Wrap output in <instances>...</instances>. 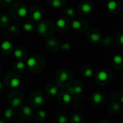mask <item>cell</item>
<instances>
[{"mask_svg":"<svg viewBox=\"0 0 123 123\" xmlns=\"http://www.w3.org/2000/svg\"><path fill=\"white\" fill-rule=\"evenodd\" d=\"M83 91V88L81 86H76L74 89V92L76 94H81Z\"/></svg>","mask_w":123,"mask_h":123,"instance_id":"24","label":"cell"},{"mask_svg":"<svg viewBox=\"0 0 123 123\" xmlns=\"http://www.w3.org/2000/svg\"><path fill=\"white\" fill-rule=\"evenodd\" d=\"M27 64L29 67H32L34 66L35 64H36V60L35 58L33 57H31L27 61Z\"/></svg>","mask_w":123,"mask_h":123,"instance_id":"11","label":"cell"},{"mask_svg":"<svg viewBox=\"0 0 123 123\" xmlns=\"http://www.w3.org/2000/svg\"><path fill=\"white\" fill-rule=\"evenodd\" d=\"M113 62L116 64H120L123 62V57L121 55H115L113 57Z\"/></svg>","mask_w":123,"mask_h":123,"instance_id":"9","label":"cell"},{"mask_svg":"<svg viewBox=\"0 0 123 123\" xmlns=\"http://www.w3.org/2000/svg\"><path fill=\"white\" fill-rule=\"evenodd\" d=\"M38 114H39V116H40V117H43V118L45 117V116H46V113H45V111H43V110L39 111V112H38Z\"/></svg>","mask_w":123,"mask_h":123,"instance_id":"33","label":"cell"},{"mask_svg":"<svg viewBox=\"0 0 123 123\" xmlns=\"http://www.w3.org/2000/svg\"><path fill=\"white\" fill-rule=\"evenodd\" d=\"M51 4L54 7H59L61 6V1L60 0H54L51 2Z\"/></svg>","mask_w":123,"mask_h":123,"instance_id":"23","label":"cell"},{"mask_svg":"<svg viewBox=\"0 0 123 123\" xmlns=\"http://www.w3.org/2000/svg\"><path fill=\"white\" fill-rule=\"evenodd\" d=\"M81 118L79 115H74L73 117V120L75 123H79L81 121Z\"/></svg>","mask_w":123,"mask_h":123,"instance_id":"27","label":"cell"},{"mask_svg":"<svg viewBox=\"0 0 123 123\" xmlns=\"http://www.w3.org/2000/svg\"><path fill=\"white\" fill-rule=\"evenodd\" d=\"M56 25H57V26H58V27L62 28V27H63L66 25V21H65V19H59L57 20Z\"/></svg>","mask_w":123,"mask_h":123,"instance_id":"14","label":"cell"},{"mask_svg":"<svg viewBox=\"0 0 123 123\" xmlns=\"http://www.w3.org/2000/svg\"><path fill=\"white\" fill-rule=\"evenodd\" d=\"M14 55H15L16 58H21L22 56V52L19 49H17L14 51Z\"/></svg>","mask_w":123,"mask_h":123,"instance_id":"25","label":"cell"},{"mask_svg":"<svg viewBox=\"0 0 123 123\" xmlns=\"http://www.w3.org/2000/svg\"><path fill=\"white\" fill-rule=\"evenodd\" d=\"M107 9L110 11H114L117 6V2L115 1H110L107 3Z\"/></svg>","mask_w":123,"mask_h":123,"instance_id":"6","label":"cell"},{"mask_svg":"<svg viewBox=\"0 0 123 123\" xmlns=\"http://www.w3.org/2000/svg\"><path fill=\"white\" fill-rule=\"evenodd\" d=\"M16 30H17V27H16V26L12 25V26L10 27V31H11V32H14Z\"/></svg>","mask_w":123,"mask_h":123,"instance_id":"36","label":"cell"},{"mask_svg":"<svg viewBox=\"0 0 123 123\" xmlns=\"http://www.w3.org/2000/svg\"><path fill=\"white\" fill-rule=\"evenodd\" d=\"M0 123H4V122L2 120H0Z\"/></svg>","mask_w":123,"mask_h":123,"instance_id":"41","label":"cell"},{"mask_svg":"<svg viewBox=\"0 0 123 123\" xmlns=\"http://www.w3.org/2000/svg\"><path fill=\"white\" fill-rule=\"evenodd\" d=\"M42 17V13L40 11H35L33 13V19L36 21H38L39 19H40Z\"/></svg>","mask_w":123,"mask_h":123,"instance_id":"13","label":"cell"},{"mask_svg":"<svg viewBox=\"0 0 123 123\" xmlns=\"http://www.w3.org/2000/svg\"><path fill=\"white\" fill-rule=\"evenodd\" d=\"M17 13L19 17H25L27 14V9L25 6H22L18 9Z\"/></svg>","mask_w":123,"mask_h":123,"instance_id":"7","label":"cell"},{"mask_svg":"<svg viewBox=\"0 0 123 123\" xmlns=\"http://www.w3.org/2000/svg\"><path fill=\"white\" fill-rule=\"evenodd\" d=\"M70 48H71V45L68 43H66L62 45V48L64 50H68V49H70Z\"/></svg>","mask_w":123,"mask_h":123,"instance_id":"32","label":"cell"},{"mask_svg":"<svg viewBox=\"0 0 123 123\" xmlns=\"http://www.w3.org/2000/svg\"></svg>","mask_w":123,"mask_h":123,"instance_id":"42","label":"cell"},{"mask_svg":"<svg viewBox=\"0 0 123 123\" xmlns=\"http://www.w3.org/2000/svg\"><path fill=\"white\" fill-rule=\"evenodd\" d=\"M66 13L69 16H74V10L72 8H68L66 10Z\"/></svg>","mask_w":123,"mask_h":123,"instance_id":"31","label":"cell"},{"mask_svg":"<svg viewBox=\"0 0 123 123\" xmlns=\"http://www.w3.org/2000/svg\"><path fill=\"white\" fill-rule=\"evenodd\" d=\"M20 104H21V99H20L19 98H14V99L12 100V107H14L19 106Z\"/></svg>","mask_w":123,"mask_h":123,"instance_id":"16","label":"cell"},{"mask_svg":"<svg viewBox=\"0 0 123 123\" xmlns=\"http://www.w3.org/2000/svg\"><path fill=\"white\" fill-rule=\"evenodd\" d=\"M47 30V27H46V25L45 23H41L39 25V27H38V32L40 34H44L45 33Z\"/></svg>","mask_w":123,"mask_h":123,"instance_id":"10","label":"cell"},{"mask_svg":"<svg viewBox=\"0 0 123 123\" xmlns=\"http://www.w3.org/2000/svg\"><path fill=\"white\" fill-rule=\"evenodd\" d=\"M16 66L19 69H23L25 67V63L23 62H18V63H17Z\"/></svg>","mask_w":123,"mask_h":123,"instance_id":"30","label":"cell"},{"mask_svg":"<svg viewBox=\"0 0 123 123\" xmlns=\"http://www.w3.org/2000/svg\"><path fill=\"white\" fill-rule=\"evenodd\" d=\"M121 101H122V102L123 103V97H122V98H121Z\"/></svg>","mask_w":123,"mask_h":123,"instance_id":"40","label":"cell"},{"mask_svg":"<svg viewBox=\"0 0 123 123\" xmlns=\"http://www.w3.org/2000/svg\"><path fill=\"white\" fill-rule=\"evenodd\" d=\"M11 48H12V43L9 40H4L1 45V48L4 50H8Z\"/></svg>","mask_w":123,"mask_h":123,"instance_id":"5","label":"cell"},{"mask_svg":"<svg viewBox=\"0 0 123 123\" xmlns=\"http://www.w3.org/2000/svg\"><path fill=\"white\" fill-rule=\"evenodd\" d=\"M102 99H103L102 95L99 92L94 93L92 96V100H93L94 103H95L96 105H99L100 102H102Z\"/></svg>","mask_w":123,"mask_h":123,"instance_id":"1","label":"cell"},{"mask_svg":"<svg viewBox=\"0 0 123 123\" xmlns=\"http://www.w3.org/2000/svg\"><path fill=\"white\" fill-rule=\"evenodd\" d=\"M23 28H24L25 30H26V31H30V30H32L33 26H32V25L30 24V23H25V24L23 25Z\"/></svg>","mask_w":123,"mask_h":123,"instance_id":"21","label":"cell"},{"mask_svg":"<svg viewBox=\"0 0 123 123\" xmlns=\"http://www.w3.org/2000/svg\"><path fill=\"white\" fill-rule=\"evenodd\" d=\"M1 22H2V23H7L8 22V21H9V18H8V17L6 16V15H5V14H3L1 17Z\"/></svg>","mask_w":123,"mask_h":123,"instance_id":"26","label":"cell"},{"mask_svg":"<svg viewBox=\"0 0 123 123\" xmlns=\"http://www.w3.org/2000/svg\"><path fill=\"white\" fill-rule=\"evenodd\" d=\"M68 75L66 72H63L61 73V74L60 75V80L61 81H65L68 79Z\"/></svg>","mask_w":123,"mask_h":123,"instance_id":"20","label":"cell"},{"mask_svg":"<svg viewBox=\"0 0 123 123\" xmlns=\"http://www.w3.org/2000/svg\"><path fill=\"white\" fill-rule=\"evenodd\" d=\"M81 10L82 12H84V13H89L92 12V6L90 4L88 3H85L81 6Z\"/></svg>","mask_w":123,"mask_h":123,"instance_id":"3","label":"cell"},{"mask_svg":"<svg viewBox=\"0 0 123 123\" xmlns=\"http://www.w3.org/2000/svg\"><path fill=\"white\" fill-rule=\"evenodd\" d=\"M107 77H108V74H107V71H105V70L100 71L97 74L98 79L102 81H105L106 79H107Z\"/></svg>","mask_w":123,"mask_h":123,"instance_id":"2","label":"cell"},{"mask_svg":"<svg viewBox=\"0 0 123 123\" xmlns=\"http://www.w3.org/2000/svg\"><path fill=\"white\" fill-rule=\"evenodd\" d=\"M1 87H2V84H1V83L0 82V89H1Z\"/></svg>","mask_w":123,"mask_h":123,"instance_id":"39","label":"cell"},{"mask_svg":"<svg viewBox=\"0 0 123 123\" xmlns=\"http://www.w3.org/2000/svg\"><path fill=\"white\" fill-rule=\"evenodd\" d=\"M35 102L37 104V105H42L44 102V99L43 98V97L41 96H37L35 99H34Z\"/></svg>","mask_w":123,"mask_h":123,"instance_id":"15","label":"cell"},{"mask_svg":"<svg viewBox=\"0 0 123 123\" xmlns=\"http://www.w3.org/2000/svg\"><path fill=\"white\" fill-rule=\"evenodd\" d=\"M4 116L6 118H10L12 116V110L11 109H7L5 112H4Z\"/></svg>","mask_w":123,"mask_h":123,"instance_id":"22","label":"cell"},{"mask_svg":"<svg viewBox=\"0 0 123 123\" xmlns=\"http://www.w3.org/2000/svg\"><path fill=\"white\" fill-rule=\"evenodd\" d=\"M119 40H120V43H121L122 45H123V35H120V36Z\"/></svg>","mask_w":123,"mask_h":123,"instance_id":"38","label":"cell"},{"mask_svg":"<svg viewBox=\"0 0 123 123\" xmlns=\"http://www.w3.org/2000/svg\"><path fill=\"white\" fill-rule=\"evenodd\" d=\"M31 112H32V110H31V108L27 107V106H25L24 108H23V113L25 115H31Z\"/></svg>","mask_w":123,"mask_h":123,"instance_id":"19","label":"cell"},{"mask_svg":"<svg viewBox=\"0 0 123 123\" xmlns=\"http://www.w3.org/2000/svg\"><path fill=\"white\" fill-rule=\"evenodd\" d=\"M49 92H50V94H51V95H55L56 94H57V92H58V89L56 88V87H52L50 89V91H49Z\"/></svg>","mask_w":123,"mask_h":123,"instance_id":"29","label":"cell"},{"mask_svg":"<svg viewBox=\"0 0 123 123\" xmlns=\"http://www.w3.org/2000/svg\"><path fill=\"white\" fill-rule=\"evenodd\" d=\"M67 121V118L64 115H61L58 117V123H66Z\"/></svg>","mask_w":123,"mask_h":123,"instance_id":"28","label":"cell"},{"mask_svg":"<svg viewBox=\"0 0 123 123\" xmlns=\"http://www.w3.org/2000/svg\"><path fill=\"white\" fill-rule=\"evenodd\" d=\"M10 84H11V86L13 87V88H16V87H18L19 85H20V81L19 79L17 78H14L11 80V82H10Z\"/></svg>","mask_w":123,"mask_h":123,"instance_id":"8","label":"cell"},{"mask_svg":"<svg viewBox=\"0 0 123 123\" xmlns=\"http://www.w3.org/2000/svg\"><path fill=\"white\" fill-rule=\"evenodd\" d=\"M111 42H112V41H111L110 37H107V38H105V43H107V44L110 43Z\"/></svg>","mask_w":123,"mask_h":123,"instance_id":"37","label":"cell"},{"mask_svg":"<svg viewBox=\"0 0 123 123\" xmlns=\"http://www.w3.org/2000/svg\"><path fill=\"white\" fill-rule=\"evenodd\" d=\"M48 45H50V46H53V45H55V41H54V40H50L48 41Z\"/></svg>","mask_w":123,"mask_h":123,"instance_id":"34","label":"cell"},{"mask_svg":"<svg viewBox=\"0 0 123 123\" xmlns=\"http://www.w3.org/2000/svg\"><path fill=\"white\" fill-rule=\"evenodd\" d=\"M93 74H94V72H93L92 69H91V68H87L84 71V76L86 77H91V76H92Z\"/></svg>","mask_w":123,"mask_h":123,"instance_id":"18","label":"cell"},{"mask_svg":"<svg viewBox=\"0 0 123 123\" xmlns=\"http://www.w3.org/2000/svg\"><path fill=\"white\" fill-rule=\"evenodd\" d=\"M72 27L74 30H79L81 27V23L79 20H74L72 22Z\"/></svg>","mask_w":123,"mask_h":123,"instance_id":"12","label":"cell"},{"mask_svg":"<svg viewBox=\"0 0 123 123\" xmlns=\"http://www.w3.org/2000/svg\"><path fill=\"white\" fill-rule=\"evenodd\" d=\"M113 108H114V110H120V105H119L115 104V105H114Z\"/></svg>","mask_w":123,"mask_h":123,"instance_id":"35","label":"cell"},{"mask_svg":"<svg viewBox=\"0 0 123 123\" xmlns=\"http://www.w3.org/2000/svg\"><path fill=\"white\" fill-rule=\"evenodd\" d=\"M90 39L94 43H98L101 40L102 37L99 33H92L90 35Z\"/></svg>","mask_w":123,"mask_h":123,"instance_id":"4","label":"cell"},{"mask_svg":"<svg viewBox=\"0 0 123 123\" xmlns=\"http://www.w3.org/2000/svg\"><path fill=\"white\" fill-rule=\"evenodd\" d=\"M63 102L67 104V103H69L71 101V97L68 94H65L63 95Z\"/></svg>","mask_w":123,"mask_h":123,"instance_id":"17","label":"cell"}]
</instances>
